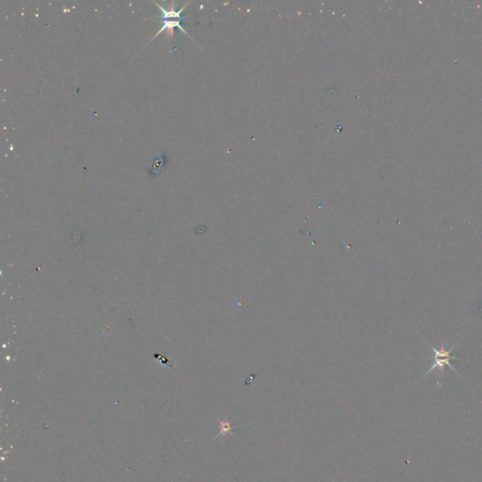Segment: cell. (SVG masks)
I'll return each instance as SVG.
<instances>
[{"label": "cell", "mask_w": 482, "mask_h": 482, "mask_svg": "<svg viewBox=\"0 0 482 482\" xmlns=\"http://www.w3.org/2000/svg\"><path fill=\"white\" fill-rule=\"evenodd\" d=\"M457 344L454 345L450 347L448 350L445 349V343H441L440 345V348L439 349H436L434 347H432V351H433V363H432V366L429 368V370L427 371L426 374H425V377H426L430 372H432V370H435V368H438L440 370V377L443 375L444 373V370H445V365H447L450 370H453L457 375H460V373L458 372L457 370H455V367L452 365V363H450L451 360L453 359H459V358L456 357V356H452L451 353L452 351H454V349L456 348Z\"/></svg>", "instance_id": "cell-1"}, {"label": "cell", "mask_w": 482, "mask_h": 482, "mask_svg": "<svg viewBox=\"0 0 482 482\" xmlns=\"http://www.w3.org/2000/svg\"><path fill=\"white\" fill-rule=\"evenodd\" d=\"M158 8L162 11L164 15H163V23H164V25H163L162 29L157 32V34L161 33V32H164V30L168 29V30H171L175 26H178L182 32H185L184 29L182 27L181 25V14L182 11L184 10V8H182L181 11H179L178 13H176L175 11H172V12H168L166 11L163 7L160 6L157 4Z\"/></svg>", "instance_id": "cell-2"}, {"label": "cell", "mask_w": 482, "mask_h": 482, "mask_svg": "<svg viewBox=\"0 0 482 482\" xmlns=\"http://www.w3.org/2000/svg\"><path fill=\"white\" fill-rule=\"evenodd\" d=\"M216 419L218 420L219 423V432L214 439L219 438L220 436H227V435H231L234 438H238L232 432V422H229L227 419L219 420L218 417H216Z\"/></svg>", "instance_id": "cell-3"}, {"label": "cell", "mask_w": 482, "mask_h": 482, "mask_svg": "<svg viewBox=\"0 0 482 482\" xmlns=\"http://www.w3.org/2000/svg\"><path fill=\"white\" fill-rule=\"evenodd\" d=\"M331 480H332V482H335L334 480H332V479H331Z\"/></svg>", "instance_id": "cell-4"}]
</instances>
